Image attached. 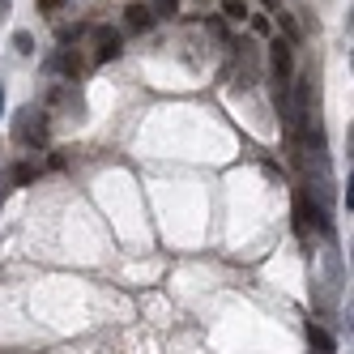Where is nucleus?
I'll return each instance as SVG.
<instances>
[{"label":"nucleus","instance_id":"nucleus-6","mask_svg":"<svg viewBox=\"0 0 354 354\" xmlns=\"http://www.w3.org/2000/svg\"><path fill=\"white\" fill-rule=\"evenodd\" d=\"M52 68H56V73H64V82H77L86 64H82V56H77V47H60V56L52 60Z\"/></svg>","mask_w":354,"mask_h":354},{"label":"nucleus","instance_id":"nucleus-17","mask_svg":"<svg viewBox=\"0 0 354 354\" xmlns=\"http://www.w3.org/2000/svg\"><path fill=\"white\" fill-rule=\"evenodd\" d=\"M265 9H282V0H265Z\"/></svg>","mask_w":354,"mask_h":354},{"label":"nucleus","instance_id":"nucleus-7","mask_svg":"<svg viewBox=\"0 0 354 354\" xmlns=\"http://www.w3.org/2000/svg\"><path fill=\"white\" fill-rule=\"evenodd\" d=\"M308 342H312V350H316V354H337L333 333H328V328H320V324H308Z\"/></svg>","mask_w":354,"mask_h":354},{"label":"nucleus","instance_id":"nucleus-4","mask_svg":"<svg viewBox=\"0 0 354 354\" xmlns=\"http://www.w3.org/2000/svg\"><path fill=\"white\" fill-rule=\"evenodd\" d=\"M120 52H124V35L111 26H98L94 30V64H111V60H120Z\"/></svg>","mask_w":354,"mask_h":354},{"label":"nucleus","instance_id":"nucleus-9","mask_svg":"<svg viewBox=\"0 0 354 354\" xmlns=\"http://www.w3.org/2000/svg\"><path fill=\"white\" fill-rule=\"evenodd\" d=\"M149 9H154L158 21H171V17H180V0H149Z\"/></svg>","mask_w":354,"mask_h":354},{"label":"nucleus","instance_id":"nucleus-18","mask_svg":"<svg viewBox=\"0 0 354 354\" xmlns=\"http://www.w3.org/2000/svg\"><path fill=\"white\" fill-rule=\"evenodd\" d=\"M0 115H5V86H0Z\"/></svg>","mask_w":354,"mask_h":354},{"label":"nucleus","instance_id":"nucleus-14","mask_svg":"<svg viewBox=\"0 0 354 354\" xmlns=\"http://www.w3.org/2000/svg\"><path fill=\"white\" fill-rule=\"evenodd\" d=\"M248 26H252V35H269V30H273V21H269L265 13H248Z\"/></svg>","mask_w":354,"mask_h":354},{"label":"nucleus","instance_id":"nucleus-19","mask_svg":"<svg viewBox=\"0 0 354 354\" xmlns=\"http://www.w3.org/2000/svg\"><path fill=\"white\" fill-rule=\"evenodd\" d=\"M0 13H9V0H0Z\"/></svg>","mask_w":354,"mask_h":354},{"label":"nucleus","instance_id":"nucleus-13","mask_svg":"<svg viewBox=\"0 0 354 354\" xmlns=\"http://www.w3.org/2000/svg\"><path fill=\"white\" fill-rule=\"evenodd\" d=\"M35 5H39V13H43V17H56L60 9H68V5H73V0H35Z\"/></svg>","mask_w":354,"mask_h":354},{"label":"nucleus","instance_id":"nucleus-10","mask_svg":"<svg viewBox=\"0 0 354 354\" xmlns=\"http://www.w3.org/2000/svg\"><path fill=\"white\" fill-rule=\"evenodd\" d=\"M277 13V26H282V39L286 43H299V26H295V17L286 13V9H273Z\"/></svg>","mask_w":354,"mask_h":354},{"label":"nucleus","instance_id":"nucleus-15","mask_svg":"<svg viewBox=\"0 0 354 354\" xmlns=\"http://www.w3.org/2000/svg\"><path fill=\"white\" fill-rule=\"evenodd\" d=\"M205 26H209V35L226 39V21H222V17H205ZM226 43H231V39H226ZM231 47H235V43H231Z\"/></svg>","mask_w":354,"mask_h":354},{"label":"nucleus","instance_id":"nucleus-2","mask_svg":"<svg viewBox=\"0 0 354 354\" xmlns=\"http://www.w3.org/2000/svg\"><path fill=\"white\" fill-rule=\"evenodd\" d=\"M295 82V43L282 35L269 39V86H290Z\"/></svg>","mask_w":354,"mask_h":354},{"label":"nucleus","instance_id":"nucleus-11","mask_svg":"<svg viewBox=\"0 0 354 354\" xmlns=\"http://www.w3.org/2000/svg\"><path fill=\"white\" fill-rule=\"evenodd\" d=\"M9 180H13V188H26V184H35V167H30V162H17V167L9 171Z\"/></svg>","mask_w":354,"mask_h":354},{"label":"nucleus","instance_id":"nucleus-12","mask_svg":"<svg viewBox=\"0 0 354 354\" xmlns=\"http://www.w3.org/2000/svg\"><path fill=\"white\" fill-rule=\"evenodd\" d=\"M13 47H17L21 56H35V35H30V30H17V35H13Z\"/></svg>","mask_w":354,"mask_h":354},{"label":"nucleus","instance_id":"nucleus-1","mask_svg":"<svg viewBox=\"0 0 354 354\" xmlns=\"http://www.w3.org/2000/svg\"><path fill=\"white\" fill-rule=\"evenodd\" d=\"M295 226H299V235H308L312 226H316L320 235H333V218H328V209L320 205V201H312L308 188L295 192Z\"/></svg>","mask_w":354,"mask_h":354},{"label":"nucleus","instance_id":"nucleus-5","mask_svg":"<svg viewBox=\"0 0 354 354\" xmlns=\"http://www.w3.org/2000/svg\"><path fill=\"white\" fill-rule=\"evenodd\" d=\"M154 9H149V5H141V0H133V5L129 9H124V26H129V30H137V35H145V30H154Z\"/></svg>","mask_w":354,"mask_h":354},{"label":"nucleus","instance_id":"nucleus-3","mask_svg":"<svg viewBox=\"0 0 354 354\" xmlns=\"http://www.w3.org/2000/svg\"><path fill=\"white\" fill-rule=\"evenodd\" d=\"M13 137L21 145H30V149H43L47 145V111H35V107H21L13 115Z\"/></svg>","mask_w":354,"mask_h":354},{"label":"nucleus","instance_id":"nucleus-16","mask_svg":"<svg viewBox=\"0 0 354 354\" xmlns=\"http://www.w3.org/2000/svg\"><path fill=\"white\" fill-rule=\"evenodd\" d=\"M13 192V180H9V171H0V209H5V196Z\"/></svg>","mask_w":354,"mask_h":354},{"label":"nucleus","instance_id":"nucleus-8","mask_svg":"<svg viewBox=\"0 0 354 354\" xmlns=\"http://www.w3.org/2000/svg\"><path fill=\"white\" fill-rule=\"evenodd\" d=\"M248 0H222V17L226 21H248Z\"/></svg>","mask_w":354,"mask_h":354}]
</instances>
